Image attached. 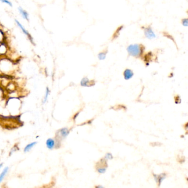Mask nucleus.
<instances>
[{"label": "nucleus", "mask_w": 188, "mask_h": 188, "mask_svg": "<svg viewBox=\"0 0 188 188\" xmlns=\"http://www.w3.org/2000/svg\"><path fill=\"white\" fill-rule=\"evenodd\" d=\"M127 50L130 55L135 57H138L142 53L143 47L142 45L139 44H132L127 47Z\"/></svg>", "instance_id": "nucleus-1"}, {"label": "nucleus", "mask_w": 188, "mask_h": 188, "mask_svg": "<svg viewBox=\"0 0 188 188\" xmlns=\"http://www.w3.org/2000/svg\"><path fill=\"white\" fill-rule=\"evenodd\" d=\"M108 168L107 160L104 158H103L99 160L95 165V169L99 174H104L107 171Z\"/></svg>", "instance_id": "nucleus-2"}, {"label": "nucleus", "mask_w": 188, "mask_h": 188, "mask_svg": "<svg viewBox=\"0 0 188 188\" xmlns=\"http://www.w3.org/2000/svg\"><path fill=\"white\" fill-rule=\"evenodd\" d=\"M152 175L154 180H155V182L157 183V185L158 186V187H160V186L161 185L162 182H163L167 178V174L165 173H162L159 174L153 173Z\"/></svg>", "instance_id": "nucleus-3"}, {"label": "nucleus", "mask_w": 188, "mask_h": 188, "mask_svg": "<svg viewBox=\"0 0 188 188\" xmlns=\"http://www.w3.org/2000/svg\"><path fill=\"white\" fill-rule=\"evenodd\" d=\"M70 134V130L67 127H64L62 129H60L57 132V135L56 136H57V138H59L60 140H64Z\"/></svg>", "instance_id": "nucleus-4"}, {"label": "nucleus", "mask_w": 188, "mask_h": 188, "mask_svg": "<svg viewBox=\"0 0 188 188\" xmlns=\"http://www.w3.org/2000/svg\"><path fill=\"white\" fill-rule=\"evenodd\" d=\"M56 142L54 138H49L46 141V146L49 150H52L56 147Z\"/></svg>", "instance_id": "nucleus-5"}, {"label": "nucleus", "mask_w": 188, "mask_h": 188, "mask_svg": "<svg viewBox=\"0 0 188 188\" xmlns=\"http://www.w3.org/2000/svg\"><path fill=\"white\" fill-rule=\"evenodd\" d=\"M145 33L146 37H147L149 39H152L155 37V33H154V32L152 31V29L150 27L145 28Z\"/></svg>", "instance_id": "nucleus-6"}, {"label": "nucleus", "mask_w": 188, "mask_h": 188, "mask_svg": "<svg viewBox=\"0 0 188 188\" xmlns=\"http://www.w3.org/2000/svg\"><path fill=\"white\" fill-rule=\"evenodd\" d=\"M37 142H36V141H34V142H32L28 143V144L26 146H25V147L24 148V152L25 153H27V152H29L30 150H31L32 148H33L36 145H37Z\"/></svg>", "instance_id": "nucleus-7"}, {"label": "nucleus", "mask_w": 188, "mask_h": 188, "mask_svg": "<svg viewBox=\"0 0 188 188\" xmlns=\"http://www.w3.org/2000/svg\"><path fill=\"white\" fill-rule=\"evenodd\" d=\"M9 171V168L8 167H6L2 171V172L0 174V183L2 182V181L4 180L5 177H6L7 174L8 173Z\"/></svg>", "instance_id": "nucleus-8"}, {"label": "nucleus", "mask_w": 188, "mask_h": 188, "mask_svg": "<svg viewBox=\"0 0 188 188\" xmlns=\"http://www.w3.org/2000/svg\"><path fill=\"white\" fill-rule=\"evenodd\" d=\"M134 75L132 70L130 69H126L124 72V76L125 80H129Z\"/></svg>", "instance_id": "nucleus-9"}, {"label": "nucleus", "mask_w": 188, "mask_h": 188, "mask_svg": "<svg viewBox=\"0 0 188 188\" xmlns=\"http://www.w3.org/2000/svg\"><path fill=\"white\" fill-rule=\"evenodd\" d=\"M18 10L19 11V12L21 15L22 16V17H23L25 19H27V20H28V17H29V14L26 11H24V10L22 9L20 7H19L18 8Z\"/></svg>", "instance_id": "nucleus-10"}, {"label": "nucleus", "mask_w": 188, "mask_h": 188, "mask_svg": "<svg viewBox=\"0 0 188 188\" xmlns=\"http://www.w3.org/2000/svg\"><path fill=\"white\" fill-rule=\"evenodd\" d=\"M16 23H17V24L18 25V26L19 27V28L21 29H22V31H23V32L24 33L25 35H27V36H28L29 37H30V35H29V34L28 33V31H27L26 30V29H25L23 27V25H22L21 24H20V23H19V21H18V20H16Z\"/></svg>", "instance_id": "nucleus-11"}, {"label": "nucleus", "mask_w": 188, "mask_h": 188, "mask_svg": "<svg viewBox=\"0 0 188 188\" xmlns=\"http://www.w3.org/2000/svg\"><path fill=\"white\" fill-rule=\"evenodd\" d=\"M104 158L105 159L107 160H112L113 159V155L110 152H108L105 154V156L104 157Z\"/></svg>", "instance_id": "nucleus-12"}, {"label": "nucleus", "mask_w": 188, "mask_h": 188, "mask_svg": "<svg viewBox=\"0 0 188 188\" xmlns=\"http://www.w3.org/2000/svg\"><path fill=\"white\" fill-rule=\"evenodd\" d=\"M49 94H50V90H49V88H47V89H46V93H45V97H44V100H43V104L45 103L46 102H47V98H48V96L49 95Z\"/></svg>", "instance_id": "nucleus-13"}, {"label": "nucleus", "mask_w": 188, "mask_h": 188, "mask_svg": "<svg viewBox=\"0 0 188 188\" xmlns=\"http://www.w3.org/2000/svg\"><path fill=\"white\" fill-rule=\"evenodd\" d=\"M99 58L100 59H104V58L105 57V54H103V53H100L99 54Z\"/></svg>", "instance_id": "nucleus-14"}, {"label": "nucleus", "mask_w": 188, "mask_h": 188, "mask_svg": "<svg viewBox=\"0 0 188 188\" xmlns=\"http://www.w3.org/2000/svg\"><path fill=\"white\" fill-rule=\"evenodd\" d=\"M3 3H7L8 5H9L10 6H12V3L11 2L8 1H7V0H3V1H1Z\"/></svg>", "instance_id": "nucleus-15"}, {"label": "nucleus", "mask_w": 188, "mask_h": 188, "mask_svg": "<svg viewBox=\"0 0 188 188\" xmlns=\"http://www.w3.org/2000/svg\"><path fill=\"white\" fill-rule=\"evenodd\" d=\"M104 188L103 186L102 185H97L96 186H95V188Z\"/></svg>", "instance_id": "nucleus-16"}, {"label": "nucleus", "mask_w": 188, "mask_h": 188, "mask_svg": "<svg viewBox=\"0 0 188 188\" xmlns=\"http://www.w3.org/2000/svg\"><path fill=\"white\" fill-rule=\"evenodd\" d=\"M3 164L2 163H0V170H1V169L2 168V167H3Z\"/></svg>", "instance_id": "nucleus-17"}, {"label": "nucleus", "mask_w": 188, "mask_h": 188, "mask_svg": "<svg viewBox=\"0 0 188 188\" xmlns=\"http://www.w3.org/2000/svg\"><path fill=\"white\" fill-rule=\"evenodd\" d=\"M2 188H8L7 187L6 185H5V186H3V187H2Z\"/></svg>", "instance_id": "nucleus-18"}]
</instances>
